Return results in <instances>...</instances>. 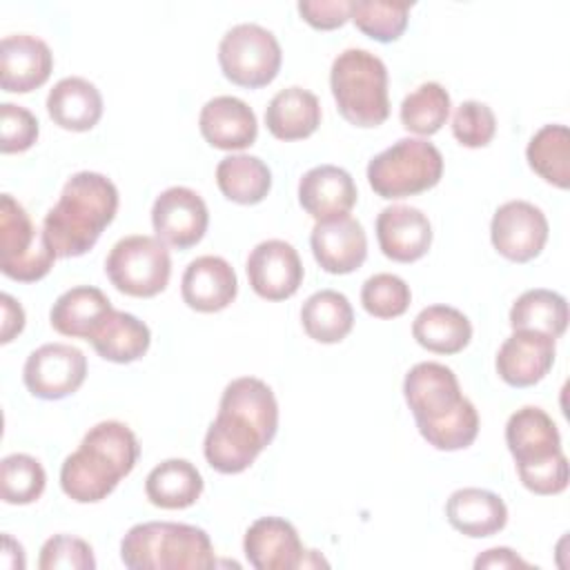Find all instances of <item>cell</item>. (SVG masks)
I'll list each match as a JSON object with an SVG mask.
<instances>
[{
    "mask_svg": "<svg viewBox=\"0 0 570 570\" xmlns=\"http://www.w3.org/2000/svg\"><path fill=\"white\" fill-rule=\"evenodd\" d=\"M276 430L272 387L256 376H238L225 385L218 414L205 432V459L220 474H240L274 441Z\"/></svg>",
    "mask_w": 570,
    "mask_h": 570,
    "instance_id": "obj_1",
    "label": "cell"
},
{
    "mask_svg": "<svg viewBox=\"0 0 570 570\" xmlns=\"http://www.w3.org/2000/svg\"><path fill=\"white\" fill-rule=\"evenodd\" d=\"M403 396L416 421L419 434L441 452L465 450L479 434V412L461 394L456 374L436 361L410 367Z\"/></svg>",
    "mask_w": 570,
    "mask_h": 570,
    "instance_id": "obj_2",
    "label": "cell"
},
{
    "mask_svg": "<svg viewBox=\"0 0 570 570\" xmlns=\"http://www.w3.org/2000/svg\"><path fill=\"white\" fill-rule=\"evenodd\" d=\"M118 212L116 185L98 171L73 174L45 214L42 234L58 258L87 254Z\"/></svg>",
    "mask_w": 570,
    "mask_h": 570,
    "instance_id": "obj_3",
    "label": "cell"
},
{
    "mask_svg": "<svg viewBox=\"0 0 570 570\" xmlns=\"http://www.w3.org/2000/svg\"><path fill=\"white\" fill-rule=\"evenodd\" d=\"M140 456V445L129 425L100 421L82 436L76 452L60 465V488L76 503L107 499Z\"/></svg>",
    "mask_w": 570,
    "mask_h": 570,
    "instance_id": "obj_4",
    "label": "cell"
},
{
    "mask_svg": "<svg viewBox=\"0 0 570 570\" xmlns=\"http://www.w3.org/2000/svg\"><path fill=\"white\" fill-rule=\"evenodd\" d=\"M505 443L517 463L523 488L550 497L568 488V459L561 434L550 414L537 405H523L505 423Z\"/></svg>",
    "mask_w": 570,
    "mask_h": 570,
    "instance_id": "obj_5",
    "label": "cell"
},
{
    "mask_svg": "<svg viewBox=\"0 0 570 570\" xmlns=\"http://www.w3.org/2000/svg\"><path fill=\"white\" fill-rule=\"evenodd\" d=\"M120 559L129 570H209L214 546L203 528L174 521H147L127 530Z\"/></svg>",
    "mask_w": 570,
    "mask_h": 570,
    "instance_id": "obj_6",
    "label": "cell"
},
{
    "mask_svg": "<svg viewBox=\"0 0 570 570\" xmlns=\"http://www.w3.org/2000/svg\"><path fill=\"white\" fill-rule=\"evenodd\" d=\"M330 89L338 114L354 127H379L390 116L387 67L367 49L352 47L334 58Z\"/></svg>",
    "mask_w": 570,
    "mask_h": 570,
    "instance_id": "obj_7",
    "label": "cell"
},
{
    "mask_svg": "<svg viewBox=\"0 0 570 570\" xmlns=\"http://www.w3.org/2000/svg\"><path fill=\"white\" fill-rule=\"evenodd\" d=\"M443 176V156L425 138H399L367 163V183L376 196L399 200L432 189Z\"/></svg>",
    "mask_w": 570,
    "mask_h": 570,
    "instance_id": "obj_8",
    "label": "cell"
},
{
    "mask_svg": "<svg viewBox=\"0 0 570 570\" xmlns=\"http://www.w3.org/2000/svg\"><path fill=\"white\" fill-rule=\"evenodd\" d=\"M105 274L118 292L136 298H151L169 283L171 256L158 236L131 234L109 249Z\"/></svg>",
    "mask_w": 570,
    "mask_h": 570,
    "instance_id": "obj_9",
    "label": "cell"
},
{
    "mask_svg": "<svg viewBox=\"0 0 570 570\" xmlns=\"http://www.w3.org/2000/svg\"><path fill=\"white\" fill-rule=\"evenodd\" d=\"M56 252L45 240L27 209L11 196H0V269L20 283L45 278L56 261Z\"/></svg>",
    "mask_w": 570,
    "mask_h": 570,
    "instance_id": "obj_10",
    "label": "cell"
},
{
    "mask_svg": "<svg viewBox=\"0 0 570 570\" xmlns=\"http://www.w3.org/2000/svg\"><path fill=\"white\" fill-rule=\"evenodd\" d=\"M281 62L283 51L276 36L256 22L234 24L218 42L220 71L238 87L269 85L281 71Z\"/></svg>",
    "mask_w": 570,
    "mask_h": 570,
    "instance_id": "obj_11",
    "label": "cell"
},
{
    "mask_svg": "<svg viewBox=\"0 0 570 570\" xmlns=\"http://www.w3.org/2000/svg\"><path fill=\"white\" fill-rule=\"evenodd\" d=\"M87 356L67 343H45L36 347L22 367L27 390L45 401L65 399L85 383Z\"/></svg>",
    "mask_w": 570,
    "mask_h": 570,
    "instance_id": "obj_12",
    "label": "cell"
},
{
    "mask_svg": "<svg viewBox=\"0 0 570 570\" xmlns=\"http://www.w3.org/2000/svg\"><path fill=\"white\" fill-rule=\"evenodd\" d=\"M548 232L546 214L528 200H508L499 205L490 223V240L494 249L512 263L537 258L548 243Z\"/></svg>",
    "mask_w": 570,
    "mask_h": 570,
    "instance_id": "obj_13",
    "label": "cell"
},
{
    "mask_svg": "<svg viewBox=\"0 0 570 570\" xmlns=\"http://www.w3.org/2000/svg\"><path fill=\"white\" fill-rule=\"evenodd\" d=\"M151 225L165 245L189 249L203 240L209 225V212L198 191L174 185L156 196L151 205Z\"/></svg>",
    "mask_w": 570,
    "mask_h": 570,
    "instance_id": "obj_14",
    "label": "cell"
},
{
    "mask_svg": "<svg viewBox=\"0 0 570 570\" xmlns=\"http://www.w3.org/2000/svg\"><path fill=\"white\" fill-rule=\"evenodd\" d=\"M247 281L265 301H285L303 283V263L292 243L269 238L258 243L247 256Z\"/></svg>",
    "mask_w": 570,
    "mask_h": 570,
    "instance_id": "obj_15",
    "label": "cell"
},
{
    "mask_svg": "<svg viewBox=\"0 0 570 570\" xmlns=\"http://www.w3.org/2000/svg\"><path fill=\"white\" fill-rule=\"evenodd\" d=\"M557 356L554 338L534 330H512L497 352V374L512 387H530L546 379Z\"/></svg>",
    "mask_w": 570,
    "mask_h": 570,
    "instance_id": "obj_16",
    "label": "cell"
},
{
    "mask_svg": "<svg viewBox=\"0 0 570 570\" xmlns=\"http://www.w3.org/2000/svg\"><path fill=\"white\" fill-rule=\"evenodd\" d=\"M53 69L49 45L31 33H11L0 42V85L7 94H29L42 87Z\"/></svg>",
    "mask_w": 570,
    "mask_h": 570,
    "instance_id": "obj_17",
    "label": "cell"
},
{
    "mask_svg": "<svg viewBox=\"0 0 570 570\" xmlns=\"http://www.w3.org/2000/svg\"><path fill=\"white\" fill-rule=\"evenodd\" d=\"M309 245L316 263L327 274H350L367 258L365 229L350 214L316 220Z\"/></svg>",
    "mask_w": 570,
    "mask_h": 570,
    "instance_id": "obj_18",
    "label": "cell"
},
{
    "mask_svg": "<svg viewBox=\"0 0 570 570\" xmlns=\"http://www.w3.org/2000/svg\"><path fill=\"white\" fill-rule=\"evenodd\" d=\"M243 550L256 570H294L305 566V548L298 532L281 517L256 519L245 532Z\"/></svg>",
    "mask_w": 570,
    "mask_h": 570,
    "instance_id": "obj_19",
    "label": "cell"
},
{
    "mask_svg": "<svg viewBox=\"0 0 570 570\" xmlns=\"http://www.w3.org/2000/svg\"><path fill=\"white\" fill-rule=\"evenodd\" d=\"M376 240L390 261L414 263L432 245L430 218L419 207L390 205L376 216Z\"/></svg>",
    "mask_w": 570,
    "mask_h": 570,
    "instance_id": "obj_20",
    "label": "cell"
},
{
    "mask_svg": "<svg viewBox=\"0 0 570 570\" xmlns=\"http://www.w3.org/2000/svg\"><path fill=\"white\" fill-rule=\"evenodd\" d=\"M180 294L187 307L212 314L225 309L238 294V278L234 267L223 256L194 258L180 281Z\"/></svg>",
    "mask_w": 570,
    "mask_h": 570,
    "instance_id": "obj_21",
    "label": "cell"
},
{
    "mask_svg": "<svg viewBox=\"0 0 570 570\" xmlns=\"http://www.w3.org/2000/svg\"><path fill=\"white\" fill-rule=\"evenodd\" d=\"M203 138L223 151H240L254 145L258 122L252 107L236 96H216L207 100L198 116Z\"/></svg>",
    "mask_w": 570,
    "mask_h": 570,
    "instance_id": "obj_22",
    "label": "cell"
},
{
    "mask_svg": "<svg viewBox=\"0 0 570 570\" xmlns=\"http://www.w3.org/2000/svg\"><path fill=\"white\" fill-rule=\"evenodd\" d=\"M356 198L354 178L336 165L312 167L298 180V203L314 220L350 214Z\"/></svg>",
    "mask_w": 570,
    "mask_h": 570,
    "instance_id": "obj_23",
    "label": "cell"
},
{
    "mask_svg": "<svg viewBox=\"0 0 570 570\" xmlns=\"http://www.w3.org/2000/svg\"><path fill=\"white\" fill-rule=\"evenodd\" d=\"M448 523L470 537L483 539L501 532L508 523V508L503 499L483 488H459L445 503Z\"/></svg>",
    "mask_w": 570,
    "mask_h": 570,
    "instance_id": "obj_24",
    "label": "cell"
},
{
    "mask_svg": "<svg viewBox=\"0 0 570 570\" xmlns=\"http://www.w3.org/2000/svg\"><path fill=\"white\" fill-rule=\"evenodd\" d=\"M47 114L67 131H89L102 116V96L87 78L67 76L49 91Z\"/></svg>",
    "mask_w": 570,
    "mask_h": 570,
    "instance_id": "obj_25",
    "label": "cell"
},
{
    "mask_svg": "<svg viewBox=\"0 0 570 570\" xmlns=\"http://www.w3.org/2000/svg\"><path fill=\"white\" fill-rule=\"evenodd\" d=\"M111 309V301L102 289L91 285H76L56 298L49 312V321L58 334L89 341L94 330Z\"/></svg>",
    "mask_w": 570,
    "mask_h": 570,
    "instance_id": "obj_26",
    "label": "cell"
},
{
    "mask_svg": "<svg viewBox=\"0 0 570 570\" xmlns=\"http://www.w3.org/2000/svg\"><path fill=\"white\" fill-rule=\"evenodd\" d=\"M265 125L278 140H303L321 125V102L309 89H281L265 107Z\"/></svg>",
    "mask_w": 570,
    "mask_h": 570,
    "instance_id": "obj_27",
    "label": "cell"
},
{
    "mask_svg": "<svg viewBox=\"0 0 570 570\" xmlns=\"http://www.w3.org/2000/svg\"><path fill=\"white\" fill-rule=\"evenodd\" d=\"M89 343L105 361L134 363L147 354L151 332L138 316L122 309H111L94 330Z\"/></svg>",
    "mask_w": 570,
    "mask_h": 570,
    "instance_id": "obj_28",
    "label": "cell"
},
{
    "mask_svg": "<svg viewBox=\"0 0 570 570\" xmlns=\"http://www.w3.org/2000/svg\"><path fill=\"white\" fill-rule=\"evenodd\" d=\"M203 476L187 459H167L158 463L145 479L149 503L163 510H183L194 505L203 494Z\"/></svg>",
    "mask_w": 570,
    "mask_h": 570,
    "instance_id": "obj_29",
    "label": "cell"
},
{
    "mask_svg": "<svg viewBox=\"0 0 570 570\" xmlns=\"http://www.w3.org/2000/svg\"><path fill=\"white\" fill-rule=\"evenodd\" d=\"M414 341L434 354H459L472 338L470 318L450 305H428L412 323Z\"/></svg>",
    "mask_w": 570,
    "mask_h": 570,
    "instance_id": "obj_30",
    "label": "cell"
},
{
    "mask_svg": "<svg viewBox=\"0 0 570 570\" xmlns=\"http://www.w3.org/2000/svg\"><path fill=\"white\" fill-rule=\"evenodd\" d=\"M301 323L305 334L316 343H341L354 327V309L345 294L321 289L303 303Z\"/></svg>",
    "mask_w": 570,
    "mask_h": 570,
    "instance_id": "obj_31",
    "label": "cell"
},
{
    "mask_svg": "<svg viewBox=\"0 0 570 570\" xmlns=\"http://www.w3.org/2000/svg\"><path fill=\"white\" fill-rule=\"evenodd\" d=\"M216 185L227 200L256 205L272 189V171L258 156L232 154L218 163Z\"/></svg>",
    "mask_w": 570,
    "mask_h": 570,
    "instance_id": "obj_32",
    "label": "cell"
},
{
    "mask_svg": "<svg viewBox=\"0 0 570 570\" xmlns=\"http://www.w3.org/2000/svg\"><path fill=\"white\" fill-rule=\"evenodd\" d=\"M525 158L530 169L546 183L570 187V131L566 125H543L528 142Z\"/></svg>",
    "mask_w": 570,
    "mask_h": 570,
    "instance_id": "obj_33",
    "label": "cell"
},
{
    "mask_svg": "<svg viewBox=\"0 0 570 570\" xmlns=\"http://www.w3.org/2000/svg\"><path fill=\"white\" fill-rule=\"evenodd\" d=\"M510 327L559 338L568 327V303L559 292L546 287L528 289L510 307Z\"/></svg>",
    "mask_w": 570,
    "mask_h": 570,
    "instance_id": "obj_34",
    "label": "cell"
},
{
    "mask_svg": "<svg viewBox=\"0 0 570 570\" xmlns=\"http://www.w3.org/2000/svg\"><path fill=\"white\" fill-rule=\"evenodd\" d=\"M450 94L439 82H423L410 91L399 109L401 125L419 136L436 134L450 116Z\"/></svg>",
    "mask_w": 570,
    "mask_h": 570,
    "instance_id": "obj_35",
    "label": "cell"
},
{
    "mask_svg": "<svg viewBox=\"0 0 570 570\" xmlns=\"http://www.w3.org/2000/svg\"><path fill=\"white\" fill-rule=\"evenodd\" d=\"M47 485L42 463L24 452L7 454L0 463V497L11 505H27L40 499Z\"/></svg>",
    "mask_w": 570,
    "mask_h": 570,
    "instance_id": "obj_36",
    "label": "cell"
},
{
    "mask_svg": "<svg viewBox=\"0 0 570 570\" xmlns=\"http://www.w3.org/2000/svg\"><path fill=\"white\" fill-rule=\"evenodd\" d=\"M412 2L387 0H356L352 2L350 20L358 31L376 42H394L403 36L410 20Z\"/></svg>",
    "mask_w": 570,
    "mask_h": 570,
    "instance_id": "obj_37",
    "label": "cell"
},
{
    "mask_svg": "<svg viewBox=\"0 0 570 570\" xmlns=\"http://www.w3.org/2000/svg\"><path fill=\"white\" fill-rule=\"evenodd\" d=\"M410 285L396 274H374L361 287V305L374 318H396L410 307Z\"/></svg>",
    "mask_w": 570,
    "mask_h": 570,
    "instance_id": "obj_38",
    "label": "cell"
},
{
    "mask_svg": "<svg viewBox=\"0 0 570 570\" xmlns=\"http://www.w3.org/2000/svg\"><path fill=\"white\" fill-rule=\"evenodd\" d=\"M454 138L470 149L490 145L497 134L494 111L481 100H463L452 116Z\"/></svg>",
    "mask_w": 570,
    "mask_h": 570,
    "instance_id": "obj_39",
    "label": "cell"
},
{
    "mask_svg": "<svg viewBox=\"0 0 570 570\" xmlns=\"http://www.w3.org/2000/svg\"><path fill=\"white\" fill-rule=\"evenodd\" d=\"M40 570H94L96 559L91 546L71 534H53L49 537L42 548H40V559H38Z\"/></svg>",
    "mask_w": 570,
    "mask_h": 570,
    "instance_id": "obj_40",
    "label": "cell"
},
{
    "mask_svg": "<svg viewBox=\"0 0 570 570\" xmlns=\"http://www.w3.org/2000/svg\"><path fill=\"white\" fill-rule=\"evenodd\" d=\"M40 125L38 118L22 105L2 102L0 105V151L20 154L33 147L38 140Z\"/></svg>",
    "mask_w": 570,
    "mask_h": 570,
    "instance_id": "obj_41",
    "label": "cell"
},
{
    "mask_svg": "<svg viewBox=\"0 0 570 570\" xmlns=\"http://www.w3.org/2000/svg\"><path fill=\"white\" fill-rule=\"evenodd\" d=\"M296 9L309 27L330 31L343 27L350 20L352 0H301Z\"/></svg>",
    "mask_w": 570,
    "mask_h": 570,
    "instance_id": "obj_42",
    "label": "cell"
},
{
    "mask_svg": "<svg viewBox=\"0 0 570 570\" xmlns=\"http://www.w3.org/2000/svg\"><path fill=\"white\" fill-rule=\"evenodd\" d=\"M0 309H2V323H0V343L13 341L24 330V309L11 294H0Z\"/></svg>",
    "mask_w": 570,
    "mask_h": 570,
    "instance_id": "obj_43",
    "label": "cell"
},
{
    "mask_svg": "<svg viewBox=\"0 0 570 570\" xmlns=\"http://www.w3.org/2000/svg\"><path fill=\"white\" fill-rule=\"evenodd\" d=\"M474 568H532L510 548H490L476 557Z\"/></svg>",
    "mask_w": 570,
    "mask_h": 570,
    "instance_id": "obj_44",
    "label": "cell"
},
{
    "mask_svg": "<svg viewBox=\"0 0 570 570\" xmlns=\"http://www.w3.org/2000/svg\"><path fill=\"white\" fill-rule=\"evenodd\" d=\"M2 566L9 568V570H18V568L22 570L24 568V550L11 534L2 537Z\"/></svg>",
    "mask_w": 570,
    "mask_h": 570,
    "instance_id": "obj_45",
    "label": "cell"
}]
</instances>
